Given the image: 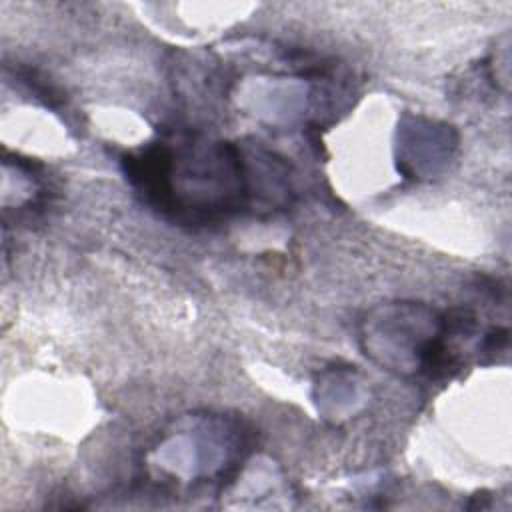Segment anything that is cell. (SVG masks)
I'll list each match as a JSON object with an SVG mask.
<instances>
[{
	"mask_svg": "<svg viewBox=\"0 0 512 512\" xmlns=\"http://www.w3.org/2000/svg\"><path fill=\"white\" fill-rule=\"evenodd\" d=\"M122 164L150 208L188 226L226 220L250 194L242 154L228 142L172 136L126 154Z\"/></svg>",
	"mask_w": 512,
	"mask_h": 512,
	"instance_id": "6da1fadb",
	"label": "cell"
}]
</instances>
